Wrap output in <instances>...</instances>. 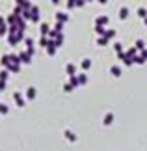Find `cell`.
Wrapping results in <instances>:
<instances>
[{"instance_id":"9","label":"cell","mask_w":147,"mask_h":151,"mask_svg":"<svg viewBox=\"0 0 147 151\" xmlns=\"http://www.w3.org/2000/svg\"><path fill=\"white\" fill-rule=\"evenodd\" d=\"M73 6H76V0H67V8H73Z\"/></svg>"},{"instance_id":"10","label":"cell","mask_w":147,"mask_h":151,"mask_svg":"<svg viewBox=\"0 0 147 151\" xmlns=\"http://www.w3.org/2000/svg\"><path fill=\"white\" fill-rule=\"evenodd\" d=\"M21 60L22 62H28V60H30V56H28V54H21Z\"/></svg>"},{"instance_id":"1","label":"cell","mask_w":147,"mask_h":151,"mask_svg":"<svg viewBox=\"0 0 147 151\" xmlns=\"http://www.w3.org/2000/svg\"><path fill=\"white\" fill-rule=\"evenodd\" d=\"M30 11H32V21H39V8H37V6H32V8H30Z\"/></svg>"},{"instance_id":"8","label":"cell","mask_w":147,"mask_h":151,"mask_svg":"<svg viewBox=\"0 0 147 151\" xmlns=\"http://www.w3.org/2000/svg\"><path fill=\"white\" fill-rule=\"evenodd\" d=\"M34 95H36V90H34V88H28V97H34Z\"/></svg>"},{"instance_id":"5","label":"cell","mask_w":147,"mask_h":151,"mask_svg":"<svg viewBox=\"0 0 147 151\" xmlns=\"http://www.w3.org/2000/svg\"><path fill=\"white\" fill-rule=\"evenodd\" d=\"M15 99H17V103H19V104H24V101H22L21 93H15Z\"/></svg>"},{"instance_id":"7","label":"cell","mask_w":147,"mask_h":151,"mask_svg":"<svg viewBox=\"0 0 147 151\" xmlns=\"http://www.w3.org/2000/svg\"><path fill=\"white\" fill-rule=\"evenodd\" d=\"M39 43H41V45H50V43H49V39H47V37H41V39H39Z\"/></svg>"},{"instance_id":"4","label":"cell","mask_w":147,"mask_h":151,"mask_svg":"<svg viewBox=\"0 0 147 151\" xmlns=\"http://www.w3.org/2000/svg\"><path fill=\"white\" fill-rule=\"evenodd\" d=\"M49 32V24L47 22H41V34H47Z\"/></svg>"},{"instance_id":"11","label":"cell","mask_w":147,"mask_h":151,"mask_svg":"<svg viewBox=\"0 0 147 151\" xmlns=\"http://www.w3.org/2000/svg\"><path fill=\"white\" fill-rule=\"evenodd\" d=\"M50 2H52V4H58V2H60V0H50Z\"/></svg>"},{"instance_id":"2","label":"cell","mask_w":147,"mask_h":151,"mask_svg":"<svg viewBox=\"0 0 147 151\" xmlns=\"http://www.w3.org/2000/svg\"><path fill=\"white\" fill-rule=\"evenodd\" d=\"M15 2H17V6H21L22 9H30L32 8V4L28 2V0H15Z\"/></svg>"},{"instance_id":"6","label":"cell","mask_w":147,"mask_h":151,"mask_svg":"<svg viewBox=\"0 0 147 151\" xmlns=\"http://www.w3.org/2000/svg\"><path fill=\"white\" fill-rule=\"evenodd\" d=\"M13 13L17 15V13H22V8H21V6H15V8H13Z\"/></svg>"},{"instance_id":"3","label":"cell","mask_w":147,"mask_h":151,"mask_svg":"<svg viewBox=\"0 0 147 151\" xmlns=\"http://www.w3.org/2000/svg\"><path fill=\"white\" fill-rule=\"evenodd\" d=\"M56 19L58 21H67V15L63 13V11H56Z\"/></svg>"}]
</instances>
